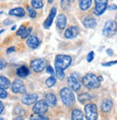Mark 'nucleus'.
Returning <instances> with one entry per match:
<instances>
[{"label":"nucleus","mask_w":117,"mask_h":120,"mask_svg":"<svg viewBox=\"0 0 117 120\" xmlns=\"http://www.w3.org/2000/svg\"><path fill=\"white\" fill-rule=\"evenodd\" d=\"M101 80H103V78L101 76L97 77L93 73H88L83 77L82 83L84 84L86 88L90 89H94L100 87Z\"/></svg>","instance_id":"obj_1"},{"label":"nucleus","mask_w":117,"mask_h":120,"mask_svg":"<svg viewBox=\"0 0 117 120\" xmlns=\"http://www.w3.org/2000/svg\"><path fill=\"white\" fill-rule=\"evenodd\" d=\"M71 62H72V58L69 56L63 55V54L57 55L55 58V62H54L56 70H61L64 71L70 65Z\"/></svg>","instance_id":"obj_2"},{"label":"nucleus","mask_w":117,"mask_h":120,"mask_svg":"<svg viewBox=\"0 0 117 120\" xmlns=\"http://www.w3.org/2000/svg\"><path fill=\"white\" fill-rule=\"evenodd\" d=\"M60 96L64 104L66 106H71L74 103V95L73 94V92L68 88H64L61 90Z\"/></svg>","instance_id":"obj_3"},{"label":"nucleus","mask_w":117,"mask_h":120,"mask_svg":"<svg viewBox=\"0 0 117 120\" xmlns=\"http://www.w3.org/2000/svg\"><path fill=\"white\" fill-rule=\"evenodd\" d=\"M117 31V22L113 20H108L106 22L103 29V34L105 36L109 37L116 33Z\"/></svg>","instance_id":"obj_4"},{"label":"nucleus","mask_w":117,"mask_h":120,"mask_svg":"<svg viewBox=\"0 0 117 120\" xmlns=\"http://www.w3.org/2000/svg\"><path fill=\"white\" fill-rule=\"evenodd\" d=\"M85 117L87 120H96L98 118L97 106L94 104H89L85 106Z\"/></svg>","instance_id":"obj_5"},{"label":"nucleus","mask_w":117,"mask_h":120,"mask_svg":"<svg viewBox=\"0 0 117 120\" xmlns=\"http://www.w3.org/2000/svg\"><path fill=\"white\" fill-rule=\"evenodd\" d=\"M46 64H47L46 61L43 59H36L33 60L30 62L31 68L36 72H40L42 70H44V69L46 67Z\"/></svg>","instance_id":"obj_6"},{"label":"nucleus","mask_w":117,"mask_h":120,"mask_svg":"<svg viewBox=\"0 0 117 120\" xmlns=\"http://www.w3.org/2000/svg\"><path fill=\"white\" fill-rule=\"evenodd\" d=\"M48 104L45 101H38L33 107V111L36 114H43L48 111Z\"/></svg>","instance_id":"obj_7"},{"label":"nucleus","mask_w":117,"mask_h":120,"mask_svg":"<svg viewBox=\"0 0 117 120\" xmlns=\"http://www.w3.org/2000/svg\"><path fill=\"white\" fill-rule=\"evenodd\" d=\"M108 5V1L106 0H98L95 1V7L94 12L97 15H102L105 10H106V7Z\"/></svg>","instance_id":"obj_8"},{"label":"nucleus","mask_w":117,"mask_h":120,"mask_svg":"<svg viewBox=\"0 0 117 120\" xmlns=\"http://www.w3.org/2000/svg\"><path fill=\"white\" fill-rule=\"evenodd\" d=\"M12 90L14 93H25L26 87L20 80H15L12 85Z\"/></svg>","instance_id":"obj_9"},{"label":"nucleus","mask_w":117,"mask_h":120,"mask_svg":"<svg viewBox=\"0 0 117 120\" xmlns=\"http://www.w3.org/2000/svg\"><path fill=\"white\" fill-rule=\"evenodd\" d=\"M67 84L69 85V87L74 90V91H78L80 88V84L77 80L76 78H74V76L71 75L67 78Z\"/></svg>","instance_id":"obj_10"},{"label":"nucleus","mask_w":117,"mask_h":120,"mask_svg":"<svg viewBox=\"0 0 117 120\" xmlns=\"http://www.w3.org/2000/svg\"><path fill=\"white\" fill-rule=\"evenodd\" d=\"M38 99V95L36 93L33 94H26L22 98V101L24 104L31 105L33 103H35Z\"/></svg>","instance_id":"obj_11"},{"label":"nucleus","mask_w":117,"mask_h":120,"mask_svg":"<svg viewBox=\"0 0 117 120\" xmlns=\"http://www.w3.org/2000/svg\"><path fill=\"white\" fill-rule=\"evenodd\" d=\"M56 9L55 7H53L51 10V12H50V14L48 15V18H46V20H45V22H44V27L46 29H48L53 22L54 18L56 16Z\"/></svg>","instance_id":"obj_12"},{"label":"nucleus","mask_w":117,"mask_h":120,"mask_svg":"<svg viewBox=\"0 0 117 120\" xmlns=\"http://www.w3.org/2000/svg\"><path fill=\"white\" fill-rule=\"evenodd\" d=\"M79 33V28L75 26H71L65 31L64 36L66 38L72 39L76 37Z\"/></svg>","instance_id":"obj_13"},{"label":"nucleus","mask_w":117,"mask_h":120,"mask_svg":"<svg viewBox=\"0 0 117 120\" xmlns=\"http://www.w3.org/2000/svg\"><path fill=\"white\" fill-rule=\"evenodd\" d=\"M56 26L59 29H61V30L64 29V28L66 27V16L64 14L58 15L57 16V18H56Z\"/></svg>","instance_id":"obj_14"},{"label":"nucleus","mask_w":117,"mask_h":120,"mask_svg":"<svg viewBox=\"0 0 117 120\" xmlns=\"http://www.w3.org/2000/svg\"><path fill=\"white\" fill-rule=\"evenodd\" d=\"M83 25L88 28H93L96 26L97 22L94 18L90 16H87L83 20Z\"/></svg>","instance_id":"obj_15"},{"label":"nucleus","mask_w":117,"mask_h":120,"mask_svg":"<svg viewBox=\"0 0 117 120\" xmlns=\"http://www.w3.org/2000/svg\"><path fill=\"white\" fill-rule=\"evenodd\" d=\"M26 44L31 49H36L39 45V41L35 36H31L26 41Z\"/></svg>","instance_id":"obj_16"},{"label":"nucleus","mask_w":117,"mask_h":120,"mask_svg":"<svg viewBox=\"0 0 117 120\" xmlns=\"http://www.w3.org/2000/svg\"><path fill=\"white\" fill-rule=\"evenodd\" d=\"M45 101L46 102L48 106L53 107L56 104V97L52 93H48L45 96Z\"/></svg>","instance_id":"obj_17"},{"label":"nucleus","mask_w":117,"mask_h":120,"mask_svg":"<svg viewBox=\"0 0 117 120\" xmlns=\"http://www.w3.org/2000/svg\"><path fill=\"white\" fill-rule=\"evenodd\" d=\"M113 105V103L110 99H106L102 102L101 104V110L103 112H108Z\"/></svg>","instance_id":"obj_18"},{"label":"nucleus","mask_w":117,"mask_h":120,"mask_svg":"<svg viewBox=\"0 0 117 120\" xmlns=\"http://www.w3.org/2000/svg\"><path fill=\"white\" fill-rule=\"evenodd\" d=\"M9 14L13 16H18V17H23L26 15V11L24 10L23 8L21 7H18L15 8V9L11 10L9 12Z\"/></svg>","instance_id":"obj_19"},{"label":"nucleus","mask_w":117,"mask_h":120,"mask_svg":"<svg viewBox=\"0 0 117 120\" xmlns=\"http://www.w3.org/2000/svg\"><path fill=\"white\" fill-rule=\"evenodd\" d=\"M16 73L19 77H21V78H25V77H27L28 75L29 70L28 69V67H26V66H22V67H19L18 69L17 70Z\"/></svg>","instance_id":"obj_20"},{"label":"nucleus","mask_w":117,"mask_h":120,"mask_svg":"<svg viewBox=\"0 0 117 120\" xmlns=\"http://www.w3.org/2000/svg\"><path fill=\"white\" fill-rule=\"evenodd\" d=\"M84 115L79 109H74L72 113V120H82Z\"/></svg>","instance_id":"obj_21"},{"label":"nucleus","mask_w":117,"mask_h":120,"mask_svg":"<svg viewBox=\"0 0 117 120\" xmlns=\"http://www.w3.org/2000/svg\"><path fill=\"white\" fill-rule=\"evenodd\" d=\"M10 86V81L4 76L0 77V88L2 89H7Z\"/></svg>","instance_id":"obj_22"},{"label":"nucleus","mask_w":117,"mask_h":120,"mask_svg":"<svg viewBox=\"0 0 117 120\" xmlns=\"http://www.w3.org/2000/svg\"><path fill=\"white\" fill-rule=\"evenodd\" d=\"M90 99H91V96L88 93H83L78 96V101L80 103H82V104H84V103L90 101Z\"/></svg>","instance_id":"obj_23"},{"label":"nucleus","mask_w":117,"mask_h":120,"mask_svg":"<svg viewBox=\"0 0 117 120\" xmlns=\"http://www.w3.org/2000/svg\"><path fill=\"white\" fill-rule=\"evenodd\" d=\"M92 4V1L91 0H82V1L80 2L79 4H80V9L82 10H86L88 8L90 7Z\"/></svg>","instance_id":"obj_24"},{"label":"nucleus","mask_w":117,"mask_h":120,"mask_svg":"<svg viewBox=\"0 0 117 120\" xmlns=\"http://www.w3.org/2000/svg\"><path fill=\"white\" fill-rule=\"evenodd\" d=\"M30 120H48V118L46 116L43 114H33L31 116Z\"/></svg>","instance_id":"obj_25"},{"label":"nucleus","mask_w":117,"mask_h":120,"mask_svg":"<svg viewBox=\"0 0 117 120\" xmlns=\"http://www.w3.org/2000/svg\"><path fill=\"white\" fill-rule=\"evenodd\" d=\"M32 6L33 8H36V9H40L43 7L44 4L42 1H38V0H33L31 2Z\"/></svg>","instance_id":"obj_26"},{"label":"nucleus","mask_w":117,"mask_h":120,"mask_svg":"<svg viewBox=\"0 0 117 120\" xmlns=\"http://www.w3.org/2000/svg\"><path fill=\"white\" fill-rule=\"evenodd\" d=\"M46 83V85L48 88H51V87L53 86V85H55V83H56V78H54V77H52V76L50 77L49 78L47 79Z\"/></svg>","instance_id":"obj_27"},{"label":"nucleus","mask_w":117,"mask_h":120,"mask_svg":"<svg viewBox=\"0 0 117 120\" xmlns=\"http://www.w3.org/2000/svg\"><path fill=\"white\" fill-rule=\"evenodd\" d=\"M56 77L59 80H63L64 78V73L63 70H56Z\"/></svg>","instance_id":"obj_28"},{"label":"nucleus","mask_w":117,"mask_h":120,"mask_svg":"<svg viewBox=\"0 0 117 120\" xmlns=\"http://www.w3.org/2000/svg\"><path fill=\"white\" fill-rule=\"evenodd\" d=\"M28 13H29V15L31 18H35L36 16V12L33 9L32 7H28Z\"/></svg>","instance_id":"obj_29"},{"label":"nucleus","mask_w":117,"mask_h":120,"mask_svg":"<svg viewBox=\"0 0 117 120\" xmlns=\"http://www.w3.org/2000/svg\"><path fill=\"white\" fill-rule=\"evenodd\" d=\"M26 27H25L24 25H21V26L20 27V28H19V30H18V32H17V35L22 36L24 35V33H26Z\"/></svg>","instance_id":"obj_30"},{"label":"nucleus","mask_w":117,"mask_h":120,"mask_svg":"<svg viewBox=\"0 0 117 120\" xmlns=\"http://www.w3.org/2000/svg\"><path fill=\"white\" fill-rule=\"evenodd\" d=\"M93 59H94V52H93V51H90V52L87 56V61L88 62H91L93 60Z\"/></svg>","instance_id":"obj_31"},{"label":"nucleus","mask_w":117,"mask_h":120,"mask_svg":"<svg viewBox=\"0 0 117 120\" xmlns=\"http://www.w3.org/2000/svg\"><path fill=\"white\" fill-rule=\"evenodd\" d=\"M46 71H47L48 73H49L52 77H54V75H55V72H54V70H53V68H52L51 66H48V67H47Z\"/></svg>","instance_id":"obj_32"},{"label":"nucleus","mask_w":117,"mask_h":120,"mask_svg":"<svg viewBox=\"0 0 117 120\" xmlns=\"http://www.w3.org/2000/svg\"><path fill=\"white\" fill-rule=\"evenodd\" d=\"M7 96V93L4 90V89L0 90V98H4Z\"/></svg>","instance_id":"obj_33"},{"label":"nucleus","mask_w":117,"mask_h":120,"mask_svg":"<svg viewBox=\"0 0 117 120\" xmlns=\"http://www.w3.org/2000/svg\"><path fill=\"white\" fill-rule=\"evenodd\" d=\"M31 30H32V28H29L28 29H27L26 31V33H24V35L22 36V38H27L28 36H29L30 33H31Z\"/></svg>","instance_id":"obj_34"},{"label":"nucleus","mask_w":117,"mask_h":120,"mask_svg":"<svg viewBox=\"0 0 117 120\" xmlns=\"http://www.w3.org/2000/svg\"><path fill=\"white\" fill-rule=\"evenodd\" d=\"M115 64H117V61H112V62H106V63H103L102 65L104 67H109V66H111V65Z\"/></svg>","instance_id":"obj_35"},{"label":"nucleus","mask_w":117,"mask_h":120,"mask_svg":"<svg viewBox=\"0 0 117 120\" xmlns=\"http://www.w3.org/2000/svg\"><path fill=\"white\" fill-rule=\"evenodd\" d=\"M7 64V62L4 59H1V67H0V69H3V68L6 66Z\"/></svg>","instance_id":"obj_36"},{"label":"nucleus","mask_w":117,"mask_h":120,"mask_svg":"<svg viewBox=\"0 0 117 120\" xmlns=\"http://www.w3.org/2000/svg\"><path fill=\"white\" fill-rule=\"evenodd\" d=\"M106 52H107V54L109 55L110 56H111L113 55V51L112 49H108L106 50Z\"/></svg>","instance_id":"obj_37"},{"label":"nucleus","mask_w":117,"mask_h":120,"mask_svg":"<svg viewBox=\"0 0 117 120\" xmlns=\"http://www.w3.org/2000/svg\"><path fill=\"white\" fill-rule=\"evenodd\" d=\"M12 51H15V47H14V46L10 47L9 49H7V54H10L11 52H12Z\"/></svg>","instance_id":"obj_38"},{"label":"nucleus","mask_w":117,"mask_h":120,"mask_svg":"<svg viewBox=\"0 0 117 120\" xmlns=\"http://www.w3.org/2000/svg\"><path fill=\"white\" fill-rule=\"evenodd\" d=\"M12 22H13V21H12V20H10V19H7V20H6L4 21V24L6 25H10V24L12 23Z\"/></svg>","instance_id":"obj_39"},{"label":"nucleus","mask_w":117,"mask_h":120,"mask_svg":"<svg viewBox=\"0 0 117 120\" xmlns=\"http://www.w3.org/2000/svg\"><path fill=\"white\" fill-rule=\"evenodd\" d=\"M108 9L109 10H117V6L115 4H112L108 7Z\"/></svg>","instance_id":"obj_40"},{"label":"nucleus","mask_w":117,"mask_h":120,"mask_svg":"<svg viewBox=\"0 0 117 120\" xmlns=\"http://www.w3.org/2000/svg\"><path fill=\"white\" fill-rule=\"evenodd\" d=\"M0 106H1V109H0V112H2L3 110H4V106H3V104H2V102L0 103Z\"/></svg>","instance_id":"obj_41"},{"label":"nucleus","mask_w":117,"mask_h":120,"mask_svg":"<svg viewBox=\"0 0 117 120\" xmlns=\"http://www.w3.org/2000/svg\"><path fill=\"white\" fill-rule=\"evenodd\" d=\"M14 120H23V119L21 118V117H17V118H15Z\"/></svg>","instance_id":"obj_42"},{"label":"nucleus","mask_w":117,"mask_h":120,"mask_svg":"<svg viewBox=\"0 0 117 120\" xmlns=\"http://www.w3.org/2000/svg\"><path fill=\"white\" fill-rule=\"evenodd\" d=\"M16 28V25H13V27L12 28V30H14Z\"/></svg>","instance_id":"obj_43"}]
</instances>
